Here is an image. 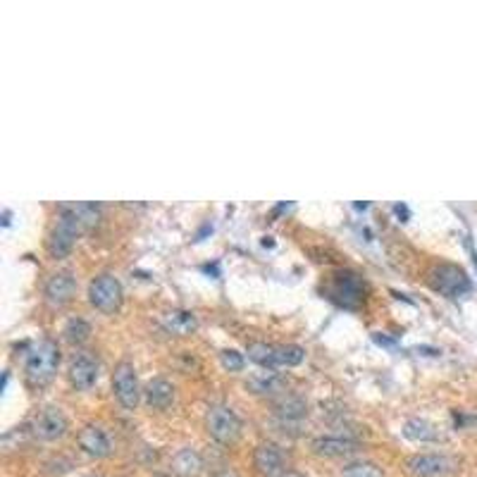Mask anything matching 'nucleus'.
Returning a JSON list of instances; mask_svg holds the SVG:
<instances>
[{"instance_id":"1","label":"nucleus","mask_w":477,"mask_h":477,"mask_svg":"<svg viewBox=\"0 0 477 477\" xmlns=\"http://www.w3.org/2000/svg\"><path fill=\"white\" fill-rule=\"evenodd\" d=\"M98 222V208L93 203H72L63 205L58 213L55 227L48 237V253L53 258H65L74 246L77 237L84 229L93 227Z\"/></svg>"},{"instance_id":"2","label":"nucleus","mask_w":477,"mask_h":477,"mask_svg":"<svg viewBox=\"0 0 477 477\" xmlns=\"http://www.w3.org/2000/svg\"><path fill=\"white\" fill-rule=\"evenodd\" d=\"M60 365V348L55 341L44 339L39 344H34L27 351L24 358V372H27L29 384L34 386H44L55 377Z\"/></svg>"},{"instance_id":"3","label":"nucleus","mask_w":477,"mask_h":477,"mask_svg":"<svg viewBox=\"0 0 477 477\" xmlns=\"http://www.w3.org/2000/svg\"><path fill=\"white\" fill-rule=\"evenodd\" d=\"M249 358L258 363L265 370H275V367H294L306 358V351L301 346L287 344V346H277V344H251Z\"/></svg>"},{"instance_id":"4","label":"nucleus","mask_w":477,"mask_h":477,"mask_svg":"<svg viewBox=\"0 0 477 477\" xmlns=\"http://www.w3.org/2000/svg\"><path fill=\"white\" fill-rule=\"evenodd\" d=\"M430 287L434 292L449 296V299H458V296L470 292V277L458 265L442 263L430 270Z\"/></svg>"},{"instance_id":"5","label":"nucleus","mask_w":477,"mask_h":477,"mask_svg":"<svg viewBox=\"0 0 477 477\" xmlns=\"http://www.w3.org/2000/svg\"><path fill=\"white\" fill-rule=\"evenodd\" d=\"M205 427L210 437L220 444H234L241 434V420L229 406H210L205 415Z\"/></svg>"},{"instance_id":"6","label":"nucleus","mask_w":477,"mask_h":477,"mask_svg":"<svg viewBox=\"0 0 477 477\" xmlns=\"http://www.w3.org/2000/svg\"><path fill=\"white\" fill-rule=\"evenodd\" d=\"M89 301L93 308H98L100 313H115L122 306V285L117 277L112 275H100L96 277L89 287Z\"/></svg>"},{"instance_id":"7","label":"nucleus","mask_w":477,"mask_h":477,"mask_svg":"<svg viewBox=\"0 0 477 477\" xmlns=\"http://www.w3.org/2000/svg\"><path fill=\"white\" fill-rule=\"evenodd\" d=\"M456 470V461L444 454H415L406 458V473L413 477H446Z\"/></svg>"},{"instance_id":"8","label":"nucleus","mask_w":477,"mask_h":477,"mask_svg":"<svg viewBox=\"0 0 477 477\" xmlns=\"http://www.w3.org/2000/svg\"><path fill=\"white\" fill-rule=\"evenodd\" d=\"M112 389H115V396H117V401L122 403L124 408L134 410L138 398H141V386H138V377H136V370L131 363H126L122 360L117 367H115L112 372Z\"/></svg>"},{"instance_id":"9","label":"nucleus","mask_w":477,"mask_h":477,"mask_svg":"<svg viewBox=\"0 0 477 477\" xmlns=\"http://www.w3.org/2000/svg\"><path fill=\"white\" fill-rule=\"evenodd\" d=\"M70 422L65 418V413L55 406H48L41 410L39 415L32 420V434L41 442H55V439L67 434Z\"/></svg>"},{"instance_id":"10","label":"nucleus","mask_w":477,"mask_h":477,"mask_svg":"<svg viewBox=\"0 0 477 477\" xmlns=\"http://www.w3.org/2000/svg\"><path fill=\"white\" fill-rule=\"evenodd\" d=\"M77 292V280L70 270H60V273L51 275V280L46 282V303L51 308H63L72 301V296Z\"/></svg>"},{"instance_id":"11","label":"nucleus","mask_w":477,"mask_h":477,"mask_svg":"<svg viewBox=\"0 0 477 477\" xmlns=\"http://www.w3.org/2000/svg\"><path fill=\"white\" fill-rule=\"evenodd\" d=\"M98 379V360L89 353H79L70 363V382L74 389L89 391Z\"/></svg>"},{"instance_id":"12","label":"nucleus","mask_w":477,"mask_h":477,"mask_svg":"<svg viewBox=\"0 0 477 477\" xmlns=\"http://www.w3.org/2000/svg\"><path fill=\"white\" fill-rule=\"evenodd\" d=\"M253 463H256L258 473L263 477H282L285 475V456H282L280 446L265 442L256 446L253 451Z\"/></svg>"},{"instance_id":"13","label":"nucleus","mask_w":477,"mask_h":477,"mask_svg":"<svg viewBox=\"0 0 477 477\" xmlns=\"http://www.w3.org/2000/svg\"><path fill=\"white\" fill-rule=\"evenodd\" d=\"M77 442H79L84 454L91 458H105L112 451L110 437H107V432L103 430L100 425H86L79 432V439H77Z\"/></svg>"},{"instance_id":"14","label":"nucleus","mask_w":477,"mask_h":477,"mask_svg":"<svg viewBox=\"0 0 477 477\" xmlns=\"http://www.w3.org/2000/svg\"><path fill=\"white\" fill-rule=\"evenodd\" d=\"M332 294L339 296V303L346 306V308H355L360 303V299H363V287H360V280L351 273H339L336 275V282H334V289H332Z\"/></svg>"},{"instance_id":"15","label":"nucleus","mask_w":477,"mask_h":477,"mask_svg":"<svg viewBox=\"0 0 477 477\" xmlns=\"http://www.w3.org/2000/svg\"><path fill=\"white\" fill-rule=\"evenodd\" d=\"M172 473L177 477H198L203 473V458L196 449H179L172 456Z\"/></svg>"},{"instance_id":"16","label":"nucleus","mask_w":477,"mask_h":477,"mask_svg":"<svg viewBox=\"0 0 477 477\" xmlns=\"http://www.w3.org/2000/svg\"><path fill=\"white\" fill-rule=\"evenodd\" d=\"M143 396H146V403L150 408H170V403L174 401V386L162 377H155L143 386Z\"/></svg>"},{"instance_id":"17","label":"nucleus","mask_w":477,"mask_h":477,"mask_svg":"<svg viewBox=\"0 0 477 477\" xmlns=\"http://www.w3.org/2000/svg\"><path fill=\"white\" fill-rule=\"evenodd\" d=\"M313 451L325 458H339V456L353 454L355 442L344 439V437H318V439H313Z\"/></svg>"},{"instance_id":"18","label":"nucleus","mask_w":477,"mask_h":477,"mask_svg":"<svg viewBox=\"0 0 477 477\" xmlns=\"http://www.w3.org/2000/svg\"><path fill=\"white\" fill-rule=\"evenodd\" d=\"M162 327L174 336H186L196 329V315L189 311H170L162 318Z\"/></svg>"},{"instance_id":"19","label":"nucleus","mask_w":477,"mask_h":477,"mask_svg":"<svg viewBox=\"0 0 477 477\" xmlns=\"http://www.w3.org/2000/svg\"><path fill=\"white\" fill-rule=\"evenodd\" d=\"M403 434H406L408 439H413V442H432V439H437L434 427L427 420H420V418L406 420V425H403Z\"/></svg>"},{"instance_id":"20","label":"nucleus","mask_w":477,"mask_h":477,"mask_svg":"<svg viewBox=\"0 0 477 477\" xmlns=\"http://www.w3.org/2000/svg\"><path fill=\"white\" fill-rule=\"evenodd\" d=\"M308 413L306 410V401L301 396H287L277 403V415L282 420H301Z\"/></svg>"},{"instance_id":"21","label":"nucleus","mask_w":477,"mask_h":477,"mask_svg":"<svg viewBox=\"0 0 477 477\" xmlns=\"http://www.w3.org/2000/svg\"><path fill=\"white\" fill-rule=\"evenodd\" d=\"M249 384L256 394H270V391H277V386H280V377H277L275 370H265V372H261V375L251 377Z\"/></svg>"},{"instance_id":"22","label":"nucleus","mask_w":477,"mask_h":477,"mask_svg":"<svg viewBox=\"0 0 477 477\" xmlns=\"http://www.w3.org/2000/svg\"><path fill=\"white\" fill-rule=\"evenodd\" d=\"M89 334H91V325L84 318H72L67 327H65V336H67V341L72 344H84L89 339Z\"/></svg>"},{"instance_id":"23","label":"nucleus","mask_w":477,"mask_h":477,"mask_svg":"<svg viewBox=\"0 0 477 477\" xmlns=\"http://www.w3.org/2000/svg\"><path fill=\"white\" fill-rule=\"evenodd\" d=\"M341 477H384V473L375 463L358 461V463H348V466L341 470Z\"/></svg>"},{"instance_id":"24","label":"nucleus","mask_w":477,"mask_h":477,"mask_svg":"<svg viewBox=\"0 0 477 477\" xmlns=\"http://www.w3.org/2000/svg\"><path fill=\"white\" fill-rule=\"evenodd\" d=\"M220 363L229 372H239L241 367H244V355L239 351H234V348H227V351L220 353Z\"/></svg>"},{"instance_id":"25","label":"nucleus","mask_w":477,"mask_h":477,"mask_svg":"<svg viewBox=\"0 0 477 477\" xmlns=\"http://www.w3.org/2000/svg\"><path fill=\"white\" fill-rule=\"evenodd\" d=\"M394 210H396V215H398V217H401V215H403V217H408V208H406V205H396Z\"/></svg>"},{"instance_id":"26","label":"nucleus","mask_w":477,"mask_h":477,"mask_svg":"<svg viewBox=\"0 0 477 477\" xmlns=\"http://www.w3.org/2000/svg\"><path fill=\"white\" fill-rule=\"evenodd\" d=\"M282 477H301L299 473H287V475H282Z\"/></svg>"}]
</instances>
